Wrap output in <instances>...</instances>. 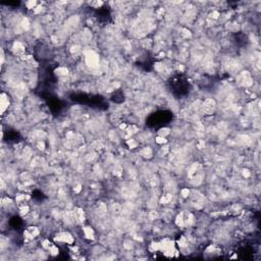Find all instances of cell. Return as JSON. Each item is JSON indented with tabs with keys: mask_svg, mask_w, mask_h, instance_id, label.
I'll use <instances>...</instances> for the list:
<instances>
[{
	"mask_svg": "<svg viewBox=\"0 0 261 261\" xmlns=\"http://www.w3.org/2000/svg\"><path fill=\"white\" fill-rule=\"evenodd\" d=\"M171 91L178 97H182L187 95L190 91L189 81L184 76H177L173 78L170 82Z\"/></svg>",
	"mask_w": 261,
	"mask_h": 261,
	"instance_id": "1",
	"label": "cell"
},
{
	"mask_svg": "<svg viewBox=\"0 0 261 261\" xmlns=\"http://www.w3.org/2000/svg\"><path fill=\"white\" fill-rule=\"evenodd\" d=\"M173 117V113L170 111H159L153 113L148 120V125L151 127H159L164 126L171 122Z\"/></svg>",
	"mask_w": 261,
	"mask_h": 261,
	"instance_id": "2",
	"label": "cell"
}]
</instances>
